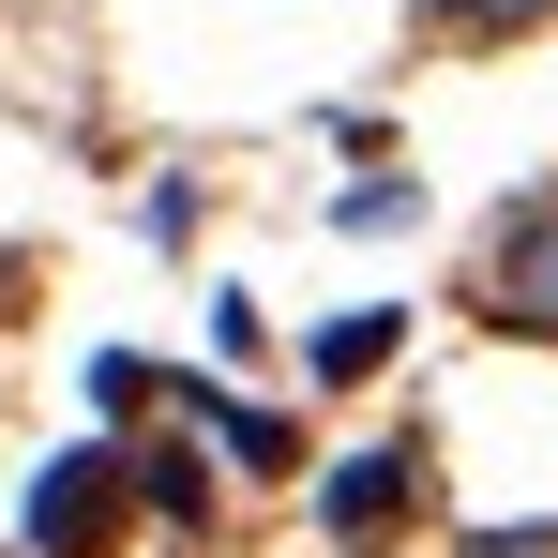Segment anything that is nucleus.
<instances>
[{
	"label": "nucleus",
	"instance_id": "f03ea898",
	"mask_svg": "<svg viewBox=\"0 0 558 558\" xmlns=\"http://www.w3.org/2000/svg\"><path fill=\"white\" fill-rule=\"evenodd\" d=\"M483 317H513V332H558V196H529V211L483 242Z\"/></svg>",
	"mask_w": 558,
	"mask_h": 558
},
{
	"label": "nucleus",
	"instance_id": "20e7f679",
	"mask_svg": "<svg viewBox=\"0 0 558 558\" xmlns=\"http://www.w3.org/2000/svg\"><path fill=\"white\" fill-rule=\"evenodd\" d=\"M438 15H453V31H544L558 0H438Z\"/></svg>",
	"mask_w": 558,
	"mask_h": 558
},
{
	"label": "nucleus",
	"instance_id": "f257e3e1",
	"mask_svg": "<svg viewBox=\"0 0 558 558\" xmlns=\"http://www.w3.org/2000/svg\"><path fill=\"white\" fill-rule=\"evenodd\" d=\"M121 498H136V483H121L106 453H61L46 483H31V544L46 558H106L121 544Z\"/></svg>",
	"mask_w": 558,
	"mask_h": 558
},
{
	"label": "nucleus",
	"instance_id": "7ed1b4c3",
	"mask_svg": "<svg viewBox=\"0 0 558 558\" xmlns=\"http://www.w3.org/2000/svg\"><path fill=\"white\" fill-rule=\"evenodd\" d=\"M392 513H408V453L332 468V529H348V544H392Z\"/></svg>",
	"mask_w": 558,
	"mask_h": 558
},
{
	"label": "nucleus",
	"instance_id": "39448f33",
	"mask_svg": "<svg viewBox=\"0 0 558 558\" xmlns=\"http://www.w3.org/2000/svg\"><path fill=\"white\" fill-rule=\"evenodd\" d=\"M483 558H558V529H498V544H483Z\"/></svg>",
	"mask_w": 558,
	"mask_h": 558
}]
</instances>
